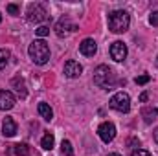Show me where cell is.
I'll return each mask as SVG.
<instances>
[{
	"label": "cell",
	"instance_id": "obj_25",
	"mask_svg": "<svg viewBox=\"0 0 158 156\" xmlns=\"http://www.w3.org/2000/svg\"><path fill=\"white\" fill-rule=\"evenodd\" d=\"M147 99H149V94H147V92H143V94L140 96V101H142V103H145Z\"/></svg>",
	"mask_w": 158,
	"mask_h": 156
},
{
	"label": "cell",
	"instance_id": "obj_28",
	"mask_svg": "<svg viewBox=\"0 0 158 156\" xmlns=\"http://www.w3.org/2000/svg\"><path fill=\"white\" fill-rule=\"evenodd\" d=\"M0 22H2V13H0Z\"/></svg>",
	"mask_w": 158,
	"mask_h": 156
},
{
	"label": "cell",
	"instance_id": "obj_23",
	"mask_svg": "<svg viewBox=\"0 0 158 156\" xmlns=\"http://www.w3.org/2000/svg\"><path fill=\"white\" fill-rule=\"evenodd\" d=\"M149 22H151V26H158V11H153V13H151Z\"/></svg>",
	"mask_w": 158,
	"mask_h": 156
},
{
	"label": "cell",
	"instance_id": "obj_10",
	"mask_svg": "<svg viewBox=\"0 0 158 156\" xmlns=\"http://www.w3.org/2000/svg\"><path fill=\"white\" fill-rule=\"evenodd\" d=\"M17 99L9 90H0V110H11L15 107Z\"/></svg>",
	"mask_w": 158,
	"mask_h": 156
},
{
	"label": "cell",
	"instance_id": "obj_15",
	"mask_svg": "<svg viewBox=\"0 0 158 156\" xmlns=\"http://www.w3.org/2000/svg\"><path fill=\"white\" fill-rule=\"evenodd\" d=\"M39 114L42 119H46V121H52V117H53V110H52V107L48 105V103H39Z\"/></svg>",
	"mask_w": 158,
	"mask_h": 156
},
{
	"label": "cell",
	"instance_id": "obj_17",
	"mask_svg": "<svg viewBox=\"0 0 158 156\" xmlns=\"http://www.w3.org/2000/svg\"><path fill=\"white\" fill-rule=\"evenodd\" d=\"M13 86L17 88L19 96L24 99V97H26V84H24V81H22L20 77H15V79H13Z\"/></svg>",
	"mask_w": 158,
	"mask_h": 156
},
{
	"label": "cell",
	"instance_id": "obj_6",
	"mask_svg": "<svg viewBox=\"0 0 158 156\" xmlns=\"http://www.w3.org/2000/svg\"><path fill=\"white\" fill-rule=\"evenodd\" d=\"M74 31H77V26H76L68 17H63V18L55 24V33H57V37H66V35H70V33H74Z\"/></svg>",
	"mask_w": 158,
	"mask_h": 156
},
{
	"label": "cell",
	"instance_id": "obj_18",
	"mask_svg": "<svg viewBox=\"0 0 158 156\" xmlns=\"http://www.w3.org/2000/svg\"><path fill=\"white\" fill-rule=\"evenodd\" d=\"M9 57H11V53H9V50H0V70H4L6 68V64L9 63Z\"/></svg>",
	"mask_w": 158,
	"mask_h": 156
},
{
	"label": "cell",
	"instance_id": "obj_9",
	"mask_svg": "<svg viewBox=\"0 0 158 156\" xmlns=\"http://www.w3.org/2000/svg\"><path fill=\"white\" fill-rule=\"evenodd\" d=\"M109 51H110V57H112L116 63H123V61H125V57H127V46H125L121 40L112 42Z\"/></svg>",
	"mask_w": 158,
	"mask_h": 156
},
{
	"label": "cell",
	"instance_id": "obj_27",
	"mask_svg": "<svg viewBox=\"0 0 158 156\" xmlns=\"http://www.w3.org/2000/svg\"><path fill=\"white\" fill-rule=\"evenodd\" d=\"M109 156H121V154H118V153H110Z\"/></svg>",
	"mask_w": 158,
	"mask_h": 156
},
{
	"label": "cell",
	"instance_id": "obj_22",
	"mask_svg": "<svg viewBox=\"0 0 158 156\" xmlns=\"http://www.w3.org/2000/svg\"><path fill=\"white\" fill-rule=\"evenodd\" d=\"M7 11H9L11 15H19V11H20V7H19L17 4H9V6H7Z\"/></svg>",
	"mask_w": 158,
	"mask_h": 156
},
{
	"label": "cell",
	"instance_id": "obj_11",
	"mask_svg": "<svg viewBox=\"0 0 158 156\" xmlns=\"http://www.w3.org/2000/svg\"><path fill=\"white\" fill-rule=\"evenodd\" d=\"M79 51L85 55V57H94L96 51H98V44L94 39H85L79 44Z\"/></svg>",
	"mask_w": 158,
	"mask_h": 156
},
{
	"label": "cell",
	"instance_id": "obj_26",
	"mask_svg": "<svg viewBox=\"0 0 158 156\" xmlns=\"http://www.w3.org/2000/svg\"><path fill=\"white\" fill-rule=\"evenodd\" d=\"M155 142H156V143H158V129H156V130H155Z\"/></svg>",
	"mask_w": 158,
	"mask_h": 156
},
{
	"label": "cell",
	"instance_id": "obj_14",
	"mask_svg": "<svg viewBox=\"0 0 158 156\" xmlns=\"http://www.w3.org/2000/svg\"><path fill=\"white\" fill-rule=\"evenodd\" d=\"M142 117H143L145 123H153L158 117V109L156 107H145V109H142Z\"/></svg>",
	"mask_w": 158,
	"mask_h": 156
},
{
	"label": "cell",
	"instance_id": "obj_16",
	"mask_svg": "<svg viewBox=\"0 0 158 156\" xmlns=\"http://www.w3.org/2000/svg\"><path fill=\"white\" fill-rule=\"evenodd\" d=\"M53 143H55V138H53V134H50V132H46V134L42 136V140H40V147L46 149V151H52V149H53Z\"/></svg>",
	"mask_w": 158,
	"mask_h": 156
},
{
	"label": "cell",
	"instance_id": "obj_24",
	"mask_svg": "<svg viewBox=\"0 0 158 156\" xmlns=\"http://www.w3.org/2000/svg\"><path fill=\"white\" fill-rule=\"evenodd\" d=\"M131 156H151V154H149L147 151H143V149H134Z\"/></svg>",
	"mask_w": 158,
	"mask_h": 156
},
{
	"label": "cell",
	"instance_id": "obj_7",
	"mask_svg": "<svg viewBox=\"0 0 158 156\" xmlns=\"http://www.w3.org/2000/svg\"><path fill=\"white\" fill-rule=\"evenodd\" d=\"M98 134H99L101 142H105V143H110V142L116 138V127H114V123H110V121H105V123H101V125L98 127Z\"/></svg>",
	"mask_w": 158,
	"mask_h": 156
},
{
	"label": "cell",
	"instance_id": "obj_13",
	"mask_svg": "<svg viewBox=\"0 0 158 156\" xmlns=\"http://www.w3.org/2000/svg\"><path fill=\"white\" fill-rule=\"evenodd\" d=\"M2 134L6 138H13L17 134V123L13 117H4V123H2Z\"/></svg>",
	"mask_w": 158,
	"mask_h": 156
},
{
	"label": "cell",
	"instance_id": "obj_21",
	"mask_svg": "<svg viewBox=\"0 0 158 156\" xmlns=\"http://www.w3.org/2000/svg\"><path fill=\"white\" fill-rule=\"evenodd\" d=\"M134 81H136V84H147V83L151 81V76H147V74H145V76H138Z\"/></svg>",
	"mask_w": 158,
	"mask_h": 156
},
{
	"label": "cell",
	"instance_id": "obj_8",
	"mask_svg": "<svg viewBox=\"0 0 158 156\" xmlns=\"http://www.w3.org/2000/svg\"><path fill=\"white\" fill-rule=\"evenodd\" d=\"M7 156H37L28 143H15L7 147Z\"/></svg>",
	"mask_w": 158,
	"mask_h": 156
},
{
	"label": "cell",
	"instance_id": "obj_12",
	"mask_svg": "<svg viewBox=\"0 0 158 156\" xmlns=\"http://www.w3.org/2000/svg\"><path fill=\"white\" fill-rule=\"evenodd\" d=\"M83 74V66L79 64L77 61H66L64 64V76L70 79H76Z\"/></svg>",
	"mask_w": 158,
	"mask_h": 156
},
{
	"label": "cell",
	"instance_id": "obj_19",
	"mask_svg": "<svg viewBox=\"0 0 158 156\" xmlns=\"http://www.w3.org/2000/svg\"><path fill=\"white\" fill-rule=\"evenodd\" d=\"M61 151H63V154H64V156H74L72 143H70L68 140H63V143H61Z\"/></svg>",
	"mask_w": 158,
	"mask_h": 156
},
{
	"label": "cell",
	"instance_id": "obj_5",
	"mask_svg": "<svg viewBox=\"0 0 158 156\" xmlns=\"http://www.w3.org/2000/svg\"><path fill=\"white\" fill-rule=\"evenodd\" d=\"M109 105H110V109H114L118 112H129L131 110V97L125 92H118L110 97Z\"/></svg>",
	"mask_w": 158,
	"mask_h": 156
},
{
	"label": "cell",
	"instance_id": "obj_2",
	"mask_svg": "<svg viewBox=\"0 0 158 156\" xmlns=\"http://www.w3.org/2000/svg\"><path fill=\"white\" fill-rule=\"evenodd\" d=\"M28 53H30L31 61H33L35 64H39V66L46 64V63L50 61V46H48L42 39L33 40V42L30 44V48H28Z\"/></svg>",
	"mask_w": 158,
	"mask_h": 156
},
{
	"label": "cell",
	"instance_id": "obj_20",
	"mask_svg": "<svg viewBox=\"0 0 158 156\" xmlns=\"http://www.w3.org/2000/svg\"><path fill=\"white\" fill-rule=\"evenodd\" d=\"M35 33H37L39 37H46V35L50 33V28H48V26H39V28L35 30Z\"/></svg>",
	"mask_w": 158,
	"mask_h": 156
},
{
	"label": "cell",
	"instance_id": "obj_1",
	"mask_svg": "<svg viewBox=\"0 0 158 156\" xmlns=\"http://www.w3.org/2000/svg\"><path fill=\"white\" fill-rule=\"evenodd\" d=\"M94 83L103 88V90H112L118 83L116 79V74L107 66V64H99L96 70H94Z\"/></svg>",
	"mask_w": 158,
	"mask_h": 156
},
{
	"label": "cell",
	"instance_id": "obj_4",
	"mask_svg": "<svg viewBox=\"0 0 158 156\" xmlns=\"http://www.w3.org/2000/svg\"><path fill=\"white\" fill-rule=\"evenodd\" d=\"M48 17H50L48 11H46L44 6H40V4H30V7H28V11H26V18H28L30 22H33V24L44 22Z\"/></svg>",
	"mask_w": 158,
	"mask_h": 156
},
{
	"label": "cell",
	"instance_id": "obj_3",
	"mask_svg": "<svg viewBox=\"0 0 158 156\" xmlns=\"http://www.w3.org/2000/svg\"><path fill=\"white\" fill-rule=\"evenodd\" d=\"M131 26V17L127 11L123 9H116L109 15V30L114 33H125Z\"/></svg>",
	"mask_w": 158,
	"mask_h": 156
}]
</instances>
